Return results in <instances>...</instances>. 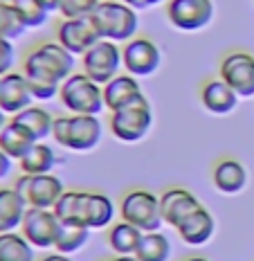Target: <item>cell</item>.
<instances>
[{
    "instance_id": "cell-1",
    "label": "cell",
    "mask_w": 254,
    "mask_h": 261,
    "mask_svg": "<svg viewBox=\"0 0 254 261\" xmlns=\"http://www.w3.org/2000/svg\"><path fill=\"white\" fill-rule=\"evenodd\" d=\"M74 70V54H70L61 43H41L25 54L23 74L30 84L34 99L47 101L59 95L61 84Z\"/></svg>"
},
{
    "instance_id": "cell-2",
    "label": "cell",
    "mask_w": 254,
    "mask_h": 261,
    "mask_svg": "<svg viewBox=\"0 0 254 261\" xmlns=\"http://www.w3.org/2000/svg\"><path fill=\"white\" fill-rule=\"evenodd\" d=\"M97 34L104 41H131L137 32V9L128 7L120 0H101L90 16Z\"/></svg>"
},
{
    "instance_id": "cell-3",
    "label": "cell",
    "mask_w": 254,
    "mask_h": 261,
    "mask_svg": "<svg viewBox=\"0 0 254 261\" xmlns=\"http://www.w3.org/2000/svg\"><path fill=\"white\" fill-rule=\"evenodd\" d=\"M54 142L63 149L90 151L101 140V122L97 115H61L52 124Z\"/></svg>"
},
{
    "instance_id": "cell-4",
    "label": "cell",
    "mask_w": 254,
    "mask_h": 261,
    "mask_svg": "<svg viewBox=\"0 0 254 261\" xmlns=\"http://www.w3.org/2000/svg\"><path fill=\"white\" fill-rule=\"evenodd\" d=\"M63 106L72 115H99L106 108L104 104V86L93 81L86 72H72L61 84L59 90Z\"/></svg>"
},
{
    "instance_id": "cell-5",
    "label": "cell",
    "mask_w": 254,
    "mask_h": 261,
    "mask_svg": "<svg viewBox=\"0 0 254 261\" xmlns=\"http://www.w3.org/2000/svg\"><path fill=\"white\" fill-rule=\"evenodd\" d=\"M153 124V111L147 97H139L137 101L110 113V130L122 142H139L149 135Z\"/></svg>"
},
{
    "instance_id": "cell-6",
    "label": "cell",
    "mask_w": 254,
    "mask_h": 261,
    "mask_svg": "<svg viewBox=\"0 0 254 261\" xmlns=\"http://www.w3.org/2000/svg\"><path fill=\"white\" fill-rule=\"evenodd\" d=\"M122 219L133 223L142 232H158L162 221L160 198L147 189H133L122 198Z\"/></svg>"
},
{
    "instance_id": "cell-7",
    "label": "cell",
    "mask_w": 254,
    "mask_h": 261,
    "mask_svg": "<svg viewBox=\"0 0 254 261\" xmlns=\"http://www.w3.org/2000/svg\"><path fill=\"white\" fill-rule=\"evenodd\" d=\"M14 189L20 194V198L27 203V207H41L52 210L57 200L63 196L66 187L63 180L54 173H41V176H23L14 182Z\"/></svg>"
},
{
    "instance_id": "cell-8",
    "label": "cell",
    "mask_w": 254,
    "mask_h": 261,
    "mask_svg": "<svg viewBox=\"0 0 254 261\" xmlns=\"http://www.w3.org/2000/svg\"><path fill=\"white\" fill-rule=\"evenodd\" d=\"M83 72L99 86H106L110 79L117 77L122 68V50L115 41H97L88 52L81 57Z\"/></svg>"
},
{
    "instance_id": "cell-9",
    "label": "cell",
    "mask_w": 254,
    "mask_h": 261,
    "mask_svg": "<svg viewBox=\"0 0 254 261\" xmlns=\"http://www.w3.org/2000/svg\"><path fill=\"white\" fill-rule=\"evenodd\" d=\"M166 18L176 30L182 32L205 30L214 18V3L212 0H169Z\"/></svg>"
},
{
    "instance_id": "cell-10",
    "label": "cell",
    "mask_w": 254,
    "mask_h": 261,
    "mask_svg": "<svg viewBox=\"0 0 254 261\" xmlns=\"http://www.w3.org/2000/svg\"><path fill=\"white\" fill-rule=\"evenodd\" d=\"M218 77L239 97H254V57L250 52H230L220 61Z\"/></svg>"
},
{
    "instance_id": "cell-11",
    "label": "cell",
    "mask_w": 254,
    "mask_h": 261,
    "mask_svg": "<svg viewBox=\"0 0 254 261\" xmlns=\"http://www.w3.org/2000/svg\"><path fill=\"white\" fill-rule=\"evenodd\" d=\"M59 225H61V221L57 219L54 210L27 207L25 219L20 223V234L34 248L47 250V248H54V241H57V234H59Z\"/></svg>"
},
{
    "instance_id": "cell-12",
    "label": "cell",
    "mask_w": 254,
    "mask_h": 261,
    "mask_svg": "<svg viewBox=\"0 0 254 261\" xmlns=\"http://www.w3.org/2000/svg\"><path fill=\"white\" fill-rule=\"evenodd\" d=\"M160 61H162L160 47L151 39H144V36L126 41V45L122 47V65L133 77L153 74L160 68Z\"/></svg>"
},
{
    "instance_id": "cell-13",
    "label": "cell",
    "mask_w": 254,
    "mask_h": 261,
    "mask_svg": "<svg viewBox=\"0 0 254 261\" xmlns=\"http://www.w3.org/2000/svg\"><path fill=\"white\" fill-rule=\"evenodd\" d=\"M97 41H101V36L97 34L90 18H63V23L57 27V43H61L74 57H83Z\"/></svg>"
},
{
    "instance_id": "cell-14",
    "label": "cell",
    "mask_w": 254,
    "mask_h": 261,
    "mask_svg": "<svg viewBox=\"0 0 254 261\" xmlns=\"http://www.w3.org/2000/svg\"><path fill=\"white\" fill-rule=\"evenodd\" d=\"M32 95L30 84H27L23 72H9L5 77H0V108H3L7 115H16V113L25 111L32 106Z\"/></svg>"
},
{
    "instance_id": "cell-15",
    "label": "cell",
    "mask_w": 254,
    "mask_h": 261,
    "mask_svg": "<svg viewBox=\"0 0 254 261\" xmlns=\"http://www.w3.org/2000/svg\"><path fill=\"white\" fill-rule=\"evenodd\" d=\"M198 207H201V200L189 192V189H182V187L169 189V192H164L160 198L162 221L174 225V227L180 225V223L185 221L191 212H196Z\"/></svg>"
},
{
    "instance_id": "cell-16",
    "label": "cell",
    "mask_w": 254,
    "mask_h": 261,
    "mask_svg": "<svg viewBox=\"0 0 254 261\" xmlns=\"http://www.w3.org/2000/svg\"><path fill=\"white\" fill-rule=\"evenodd\" d=\"M142 95V86H139L137 77L133 74H117L104 86V104L110 113L120 111V108L137 101Z\"/></svg>"
},
{
    "instance_id": "cell-17",
    "label": "cell",
    "mask_w": 254,
    "mask_h": 261,
    "mask_svg": "<svg viewBox=\"0 0 254 261\" xmlns=\"http://www.w3.org/2000/svg\"><path fill=\"white\" fill-rule=\"evenodd\" d=\"M176 230L182 241L189 243V246H205V243L214 237L216 221H214V216L209 214V210L201 205V207L196 212H191Z\"/></svg>"
},
{
    "instance_id": "cell-18",
    "label": "cell",
    "mask_w": 254,
    "mask_h": 261,
    "mask_svg": "<svg viewBox=\"0 0 254 261\" xmlns=\"http://www.w3.org/2000/svg\"><path fill=\"white\" fill-rule=\"evenodd\" d=\"M201 101L209 113L228 115V113H232L236 108V104H239V95H236L220 77H216V79H209L203 84Z\"/></svg>"
},
{
    "instance_id": "cell-19",
    "label": "cell",
    "mask_w": 254,
    "mask_h": 261,
    "mask_svg": "<svg viewBox=\"0 0 254 261\" xmlns=\"http://www.w3.org/2000/svg\"><path fill=\"white\" fill-rule=\"evenodd\" d=\"M115 216V205L106 194L99 192H86L83 207H81V225L90 230H101Z\"/></svg>"
},
{
    "instance_id": "cell-20",
    "label": "cell",
    "mask_w": 254,
    "mask_h": 261,
    "mask_svg": "<svg viewBox=\"0 0 254 261\" xmlns=\"http://www.w3.org/2000/svg\"><path fill=\"white\" fill-rule=\"evenodd\" d=\"M27 203L14 187H0V234L18 232L25 219Z\"/></svg>"
},
{
    "instance_id": "cell-21",
    "label": "cell",
    "mask_w": 254,
    "mask_h": 261,
    "mask_svg": "<svg viewBox=\"0 0 254 261\" xmlns=\"http://www.w3.org/2000/svg\"><path fill=\"white\" fill-rule=\"evenodd\" d=\"M214 187L223 194H239L247 182V171L234 158H225L214 167Z\"/></svg>"
},
{
    "instance_id": "cell-22",
    "label": "cell",
    "mask_w": 254,
    "mask_h": 261,
    "mask_svg": "<svg viewBox=\"0 0 254 261\" xmlns=\"http://www.w3.org/2000/svg\"><path fill=\"white\" fill-rule=\"evenodd\" d=\"M142 234L144 232L139 227H135L133 223L120 221L115 225H110V230H108V246H110L112 252L122 254V257H133L137 252Z\"/></svg>"
},
{
    "instance_id": "cell-23",
    "label": "cell",
    "mask_w": 254,
    "mask_h": 261,
    "mask_svg": "<svg viewBox=\"0 0 254 261\" xmlns=\"http://www.w3.org/2000/svg\"><path fill=\"white\" fill-rule=\"evenodd\" d=\"M32 144H36V140L14 119H9L5 128L0 130V151H5L12 160H20L32 149Z\"/></svg>"
},
{
    "instance_id": "cell-24",
    "label": "cell",
    "mask_w": 254,
    "mask_h": 261,
    "mask_svg": "<svg viewBox=\"0 0 254 261\" xmlns=\"http://www.w3.org/2000/svg\"><path fill=\"white\" fill-rule=\"evenodd\" d=\"M12 119H14L16 124H20V126H23L27 133H30L32 138L36 140V142H43L47 135H52L54 117L45 111V108H41V106H30V108H25V111L16 113Z\"/></svg>"
},
{
    "instance_id": "cell-25",
    "label": "cell",
    "mask_w": 254,
    "mask_h": 261,
    "mask_svg": "<svg viewBox=\"0 0 254 261\" xmlns=\"http://www.w3.org/2000/svg\"><path fill=\"white\" fill-rule=\"evenodd\" d=\"M54 165H57V155L47 144L36 142L32 144V149L18 160L20 171L27 176H41V173H52Z\"/></svg>"
},
{
    "instance_id": "cell-26",
    "label": "cell",
    "mask_w": 254,
    "mask_h": 261,
    "mask_svg": "<svg viewBox=\"0 0 254 261\" xmlns=\"http://www.w3.org/2000/svg\"><path fill=\"white\" fill-rule=\"evenodd\" d=\"M34 246L20 232L0 234V261H36Z\"/></svg>"
},
{
    "instance_id": "cell-27",
    "label": "cell",
    "mask_w": 254,
    "mask_h": 261,
    "mask_svg": "<svg viewBox=\"0 0 254 261\" xmlns=\"http://www.w3.org/2000/svg\"><path fill=\"white\" fill-rule=\"evenodd\" d=\"M133 257L137 261H169L171 243L162 232H144Z\"/></svg>"
},
{
    "instance_id": "cell-28",
    "label": "cell",
    "mask_w": 254,
    "mask_h": 261,
    "mask_svg": "<svg viewBox=\"0 0 254 261\" xmlns=\"http://www.w3.org/2000/svg\"><path fill=\"white\" fill-rule=\"evenodd\" d=\"M90 227L79 225V223H61L59 225V234L54 241V250L61 254H74L77 250H81L88 241Z\"/></svg>"
},
{
    "instance_id": "cell-29",
    "label": "cell",
    "mask_w": 254,
    "mask_h": 261,
    "mask_svg": "<svg viewBox=\"0 0 254 261\" xmlns=\"http://www.w3.org/2000/svg\"><path fill=\"white\" fill-rule=\"evenodd\" d=\"M14 9L18 12L20 20L25 23L27 30H36V27H43L47 20V16H50V12H47L45 3L43 0H12Z\"/></svg>"
},
{
    "instance_id": "cell-30",
    "label": "cell",
    "mask_w": 254,
    "mask_h": 261,
    "mask_svg": "<svg viewBox=\"0 0 254 261\" xmlns=\"http://www.w3.org/2000/svg\"><path fill=\"white\" fill-rule=\"evenodd\" d=\"M86 192H63V196L54 205V214L61 223H79L81 225V207H83Z\"/></svg>"
},
{
    "instance_id": "cell-31",
    "label": "cell",
    "mask_w": 254,
    "mask_h": 261,
    "mask_svg": "<svg viewBox=\"0 0 254 261\" xmlns=\"http://www.w3.org/2000/svg\"><path fill=\"white\" fill-rule=\"evenodd\" d=\"M27 30L12 3H0V39L16 41Z\"/></svg>"
},
{
    "instance_id": "cell-32",
    "label": "cell",
    "mask_w": 254,
    "mask_h": 261,
    "mask_svg": "<svg viewBox=\"0 0 254 261\" xmlns=\"http://www.w3.org/2000/svg\"><path fill=\"white\" fill-rule=\"evenodd\" d=\"M101 0H63L61 9L63 18H90Z\"/></svg>"
},
{
    "instance_id": "cell-33",
    "label": "cell",
    "mask_w": 254,
    "mask_h": 261,
    "mask_svg": "<svg viewBox=\"0 0 254 261\" xmlns=\"http://www.w3.org/2000/svg\"><path fill=\"white\" fill-rule=\"evenodd\" d=\"M16 63V50H14V43L7 39H0V77L12 72Z\"/></svg>"
},
{
    "instance_id": "cell-34",
    "label": "cell",
    "mask_w": 254,
    "mask_h": 261,
    "mask_svg": "<svg viewBox=\"0 0 254 261\" xmlns=\"http://www.w3.org/2000/svg\"><path fill=\"white\" fill-rule=\"evenodd\" d=\"M12 158H9L5 151H0V180H5V178L9 176V171H12Z\"/></svg>"
},
{
    "instance_id": "cell-35",
    "label": "cell",
    "mask_w": 254,
    "mask_h": 261,
    "mask_svg": "<svg viewBox=\"0 0 254 261\" xmlns=\"http://www.w3.org/2000/svg\"><path fill=\"white\" fill-rule=\"evenodd\" d=\"M41 261H72V257H68V254H61V252H54V254H47V257H43Z\"/></svg>"
},
{
    "instance_id": "cell-36",
    "label": "cell",
    "mask_w": 254,
    "mask_h": 261,
    "mask_svg": "<svg viewBox=\"0 0 254 261\" xmlns=\"http://www.w3.org/2000/svg\"><path fill=\"white\" fill-rule=\"evenodd\" d=\"M43 3H45V7H47V12H59V9H61V3L63 0H43Z\"/></svg>"
},
{
    "instance_id": "cell-37",
    "label": "cell",
    "mask_w": 254,
    "mask_h": 261,
    "mask_svg": "<svg viewBox=\"0 0 254 261\" xmlns=\"http://www.w3.org/2000/svg\"><path fill=\"white\" fill-rule=\"evenodd\" d=\"M120 3L128 5V7H133V9H147V3H144V0H120Z\"/></svg>"
},
{
    "instance_id": "cell-38",
    "label": "cell",
    "mask_w": 254,
    "mask_h": 261,
    "mask_svg": "<svg viewBox=\"0 0 254 261\" xmlns=\"http://www.w3.org/2000/svg\"><path fill=\"white\" fill-rule=\"evenodd\" d=\"M7 122H9V119H7V113H5L3 108H0V130L5 128V124H7Z\"/></svg>"
},
{
    "instance_id": "cell-39",
    "label": "cell",
    "mask_w": 254,
    "mask_h": 261,
    "mask_svg": "<svg viewBox=\"0 0 254 261\" xmlns=\"http://www.w3.org/2000/svg\"><path fill=\"white\" fill-rule=\"evenodd\" d=\"M108 261H137V259H135V257H122V254H120V257H115V259H108Z\"/></svg>"
},
{
    "instance_id": "cell-40",
    "label": "cell",
    "mask_w": 254,
    "mask_h": 261,
    "mask_svg": "<svg viewBox=\"0 0 254 261\" xmlns=\"http://www.w3.org/2000/svg\"><path fill=\"white\" fill-rule=\"evenodd\" d=\"M144 3H147V7H155V5L164 3V0H144Z\"/></svg>"
},
{
    "instance_id": "cell-41",
    "label": "cell",
    "mask_w": 254,
    "mask_h": 261,
    "mask_svg": "<svg viewBox=\"0 0 254 261\" xmlns=\"http://www.w3.org/2000/svg\"><path fill=\"white\" fill-rule=\"evenodd\" d=\"M185 261H209V259H205V257H189Z\"/></svg>"
},
{
    "instance_id": "cell-42",
    "label": "cell",
    "mask_w": 254,
    "mask_h": 261,
    "mask_svg": "<svg viewBox=\"0 0 254 261\" xmlns=\"http://www.w3.org/2000/svg\"><path fill=\"white\" fill-rule=\"evenodd\" d=\"M0 3H12V0H0Z\"/></svg>"
}]
</instances>
